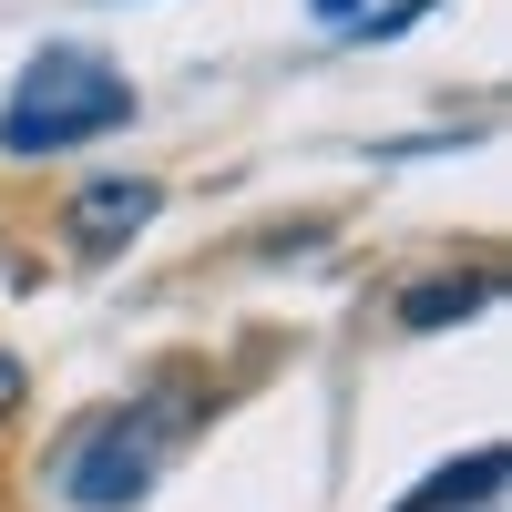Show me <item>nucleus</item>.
I'll return each mask as SVG.
<instances>
[{
    "label": "nucleus",
    "instance_id": "39448f33",
    "mask_svg": "<svg viewBox=\"0 0 512 512\" xmlns=\"http://www.w3.org/2000/svg\"><path fill=\"white\" fill-rule=\"evenodd\" d=\"M472 308H492V267H472V277H431V287H410V297H400V328H461Z\"/></svg>",
    "mask_w": 512,
    "mask_h": 512
},
{
    "label": "nucleus",
    "instance_id": "20e7f679",
    "mask_svg": "<svg viewBox=\"0 0 512 512\" xmlns=\"http://www.w3.org/2000/svg\"><path fill=\"white\" fill-rule=\"evenodd\" d=\"M492 492H502V441H482L472 461H441V472L420 482L410 502H390V512H451V502H472V512H482Z\"/></svg>",
    "mask_w": 512,
    "mask_h": 512
},
{
    "label": "nucleus",
    "instance_id": "423d86ee",
    "mask_svg": "<svg viewBox=\"0 0 512 512\" xmlns=\"http://www.w3.org/2000/svg\"><path fill=\"white\" fill-rule=\"evenodd\" d=\"M308 11H318V21L338 31V21H359V11H369V0H308Z\"/></svg>",
    "mask_w": 512,
    "mask_h": 512
},
{
    "label": "nucleus",
    "instance_id": "f03ea898",
    "mask_svg": "<svg viewBox=\"0 0 512 512\" xmlns=\"http://www.w3.org/2000/svg\"><path fill=\"white\" fill-rule=\"evenodd\" d=\"M175 451V410H103L82 420V441L62 451V502L72 512H134Z\"/></svg>",
    "mask_w": 512,
    "mask_h": 512
},
{
    "label": "nucleus",
    "instance_id": "7ed1b4c3",
    "mask_svg": "<svg viewBox=\"0 0 512 512\" xmlns=\"http://www.w3.org/2000/svg\"><path fill=\"white\" fill-rule=\"evenodd\" d=\"M154 205H164L154 175H93V185L62 195V236H72L82 256H113V246H134V236L154 226Z\"/></svg>",
    "mask_w": 512,
    "mask_h": 512
},
{
    "label": "nucleus",
    "instance_id": "f257e3e1",
    "mask_svg": "<svg viewBox=\"0 0 512 512\" xmlns=\"http://www.w3.org/2000/svg\"><path fill=\"white\" fill-rule=\"evenodd\" d=\"M134 123V82H123L103 52H41L11 82V113H0V154L11 164H52L72 144H103Z\"/></svg>",
    "mask_w": 512,
    "mask_h": 512
}]
</instances>
